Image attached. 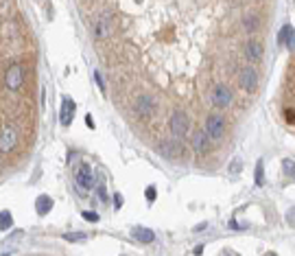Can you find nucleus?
I'll use <instances>...</instances> for the list:
<instances>
[{"instance_id": "nucleus-3", "label": "nucleus", "mask_w": 295, "mask_h": 256, "mask_svg": "<svg viewBox=\"0 0 295 256\" xmlns=\"http://www.w3.org/2000/svg\"><path fill=\"white\" fill-rule=\"evenodd\" d=\"M168 127H170V134H173L175 138H184V136H188L190 121H188V116L184 114L182 110H175L173 114H170V118H168Z\"/></svg>"}, {"instance_id": "nucleus-2", "label": "nucleus", "mask_w": 295, "mask_h": 256, "mask_svg": "<svg viewBox=\"0 0 295 256\" xmlns=\"http://www.w3.org/2000/svg\"><path fill=\"white\" fill-rule=\"evenodd\" d=\"M225 129H227V123L221 114L214 112V114L206 116V127H203V131L210 136V140H221V138L225 136Z\"/></svg>"}, {"instance_id": "nucleus-1", "label": "nucleus", "mask_w": 295, "mask_h": 256, "mask_svg": "<svg viewBox=\"0 0 295 256\" xmlns=\"http://www.w3.org/2000/svg\"><path fill=\"white\" fill-rule=\"evenodd\" d=\"M282 116H284L286 125L295 127V57L288 62L286 77H284V88H282Z\"/></svg>"}, {"instance_id": "nucleus-16", "label": "nucleus", "mask_w": 295, "mask_h": 256, "mask_svg": "<svg viewBox=\"0 0 295 256\" xmlns=\"http://www.w3.org/2000/svg\"><path fill=\"white\" fill-rule=\"evenodd\" d=\"M243 26H245L247 33H256L260 29V20L256 13H245V18H243Z\"/></svg>"}, {"instance_id": "nucleus-18", "label": "nucleus", "mask_w": 295, "mask_h": 256, "mask_svg": "<svg viewBox=\"0 0 295 256\" xmlns=\"http://www.w3.org/2000/svg\"><path fill=\"white\" fill-rule=\"evenodd\" d=\"M262 182H265V164L262 160L256 162V171H254V184L256 186H262Z\"/></svg>"}, {"instance_id": "nucleus-4", "label": "nucleus", "mask_w": 295, "mask_h": 256, "mask_svg": "<svg viewBox=\"0 0 295 256\" xmlns=\"http://www.w3.org/2000/svg\"><path fill=\"white\" fill-rule=\"evenodd\" d=\"M75 180H77V184H79V188H81V190L94 188V182H96L94 169H92L88 162H81L77 167V171H75Z\"/></svg>"}, {"instance_id": "nucleus-29", "label": "nucleus", "mask_w": 295, "mask_h": 256, "mask_svg": "<svg viewBox=\"0 0 295 256\" xmlns=\"http://www.w3.org/2000/svg\"><path fill=\"white\" fill-rule=\"evenodd\" d=\"M225 256H232V254H225Z\"/></svg>"}, {"instance_id": "nucleus-7", "label": "nucleus", "mask_w": 295, "mask_h": 256, "mask_svg": "<svg viewBox=\"0 0 295 256\" xmlns=\"http://www.w3.org/2000/svg\"><path fill=\"white\" fill-rule=\"evenodd\" d=\"M24 81V68L20 64H11L5 72V85L9 90H18Z\"/></svg>"}, {"instance_id": "nucleus-5", "label": "nucleus", "mask_w": 295, "mask_h": 256, "mask_svg": "<svg viewBox=\"0 0 295 256\" xmlns=\"http://www.w3.org/2000/svg\"><path fill=\"white\" fill-rule=\"evenodd\" d=\"M232 90L227 88L225 83H216L214 85V90H212V94H210V101H212L214 108H219V110H225L232 105Z\"/></svg>"}, {"instance_id": "nucleus-23", "label": "nucleus", "mask_w": 295, "mask_h": 256, "mask_svg": "<svg viewBox=\"0 0 295 256\" xmlns=\"http://www.w3.org/2000/svg\"><path fill=\"white\" fill-rule=\"evenodd\" d=\"M284 169H286V173L295 175V162L293 160H284Z\"/></svg>"}, {"instance_id": "nucleus-15", "label": "nucleus", "mask_w": 295, "mask_h": 256, "mask_svg": "<svg viewBox=\"0 0 295 256\" xmlns=\"http://www.w3.org/2000/svg\"><path fill=\"white\" fill-rule=\"evenodd\" d=\"M35 210H37V215H48L50 210H52V199L48 195H39L37 199H35Z\"/></svg>"}, {"instance_id": "nucleus-10", "label": "nucleus", "mask_w": 295, "mask_h": 256, "mask_svg": "<svg viewBox=\"0 0 295 256\" xmlns=\"http://www.w3.org/2000/svg\"><path fill=\"white\" fill-rule=\"evenodd\" d=\"M210 144H212V140H210V136L203 129H199V131H195V134H193V151H195V153H199V156L208 153Z\"/></svg>"}, {"instance_id": "nucleus-27", "label": "nucleus", "mask_w": 295, "mask_h": 256, "mask_svg": "<svg viewBox=\"0 0 295 256\" xmlns=\"http://www.w3.org/2000/svg\"><path fill=\"white\" fill-rule=\"evenodd\" d=\"M85 125H88V127H92V129H94V121H92V116H90V114L85 116Z\"/></svg>"}, {"instance_id": "nucleus-25", "label": "nucleus", "mask_w": 295, "mask_h": 256, "mask_svg": "<svg viewBox=\"0 0 295 256\" xmlns=\"http://www.w3.org/2000/svg\"><path fill=\"white\" fill-rule=\"evenodd\" d=\"M147 199H149V201H153V199H155V188H153V186H149V188H147Z\"/></svg>"}, {"instance_id": "nucleus-26", "label": "nucleus", "mask_w": 295, "mask_h": 256, "mask_svg": "<svg viewBox=\"0 0 295 256\" xmlns=\"http://www.w3.org/2000/svg\"><path fill=\"white\" fill-rule=\"evenodd\" d=\"M114 206H116V208H121V206H123V197H121V193H116V195H114Z\"/></svg>"}, {"instance_id": "nucleus-24", "label": "nucleus", "mask_w": 295, "mask_h": 256, "mask_svg": "<svg viewBox=\"0 0 295 256\" xmlns=\"http://www.w3.org/2000/svg\"><path fill=\"white\" fill-rule=\"evenodd\" d=\"M98 195H101V199L107 197V193H105V182H98Z\"/></svg>"}, {"instance_id": "nucleus-13", "label": "nucleus", "mask_w": 295, "mask_h": 256, "mask_svg": "<svg viewBox=\"0 0 295 256\" xmlns=\"http://www.w3.org/2000/svg\"><path fill=\"white\" fill-rule=\"evenodd\" d=\"M72 114H75V101H72L70 96H64V101H62V118H59L64 127L66 125H70Z\"/></svg>"}, {"instance_id": "nucleus-9", "label": "nucleus", "mask_w": 295, "mask_h": 256, "mask_svg": "<svg viewBox=\"0 0 295 256\" xmlns=\"http://www.w3.org/2000/svg\"><path fill=\"white\" fill-rule=\"evenodd\" d=\"M134 112L142 118H151L153 112H155V101L151 96H138L136 103H134Z\"/></svg>"}, {"instance_id": "nucleus-22", "label": "nucleus", "mask_w": 295, "mask_h": 256, "mask_svg": "<svg viewBox=\"0 0 295 256\" xmlns=\"http://www.w3.org/2000/svg\"><path fill=\"white\" fill-rule=\"evenodd\" d=\"M94 79H96V85H98V90H101L103 92V94H105V83H103V77H101V72H94Z\"/></svg>"}, {"instance_id": "nucleus-14", "label": "nucleus", "mask_w": 295, "mask_h": 256, "mask_svg": "<svg viewBox=\"0 0 295 256\" xmlns=\"http://www.w3.org/2000/svg\"><path fill=\"white\" fill-rule=\"evenodd\" d=\"M131 236L138 241H142V243H153L155 241V234H153V230H149V228H134L131 230Z\"/></svg>"}, {"instance_id": "nucleus-21", "label": "nucleus", "mask_w": 295, "mask_h": 256, "mask_svg": "<svg viewBox=\"0 0 295 256\" xmlns=\"http://www.w3.org/2000/svg\"><path fill=\"white\" fill-rule=\"evenodd\" d=\"M83 219L94 223V221H98V215H96V213H92V210H83Z\"/></svg>"}, {"instance_id": "nucleus-12", "label": "nucleus", "mask_w": 295, "mask_h": 256, "mask_svg": "<svg viewBox=\"0 0 295 256\" xmlns=\"http://www.w3.org/2000/svg\"><path fill=\"white\" fill-rule=\"evenodd\" d=\"M278 44L280 46H295V29L291 24H284L280 29V33H278Z\"/></svg>"}, {"instance_id": "nucleus-28", "label": "nucleus", "mask_w": 295, "mask_h": 256, "mask_svg": "<svg viewBox=\"0 0 295 256\" xmlns=\"http://www.w3.org/2000/svg\"><path fill=\"white\" fill-rule=\"evenodd\" d=\"M267 256H275V254H267Z\"/></svg>"}, {"instance_id": "nucleus-17", "label": "nucleus", "mask_w": 295, "mask_h": 256, "mask_svg": "<svg viewBox=\"0 0 295 256\" xmlns=\"http://www.w3.org/2000/svg\"><path fill=\"white\" fill-rule=\"evenodd\" d=\"M109 20L105 18V16H101V20L96 22V35L98 37H109Z\"/></svg>"}, {"instance_id": "nucleus-6", "label": "nucleus", "mask_w": 295, "mask_h": 256, "mask_svg": "<svg viewBox=\"0 0 295 256\" xmlns=\"http://www.w3.org/2000/svg\"><path fill=\"white\" fill-rule=\"evenodd\" d=\"M258 81H260V77H258V72H256L254 66H243L241 72H239V85L245 92H254L256 88H258Z\"/></svg>"}, {"instance_id": "nucleus-19", "label": "nucleus", "mask_w": 295, "mask_h": 256, "mask_svg": "<svg viewBox=\"0 0 295 256\" xmlns=\"http://www.w3.org/2000/svg\"><path fill=\"white\" fill-rule=\"evenodd\" d=\"M11 223H13L11 213H9V210H3V213H0V230H9Z\"/></svg>"}, {"instance_id": "nucleus-8", "label": "nucleus", "mask_w": 295, "mask_h": 256, "mask_svg": "<svg viewBox=\"0 0 295 256\" xmlns=\"http://www.w3.org/2000/svg\"><path fill=\"white\" fill-rule=\"evenodd\" d=\"M16 144H18V129L5 127L0 131V153H11Z\"/></svg>"}, {"instance_id": "nucleus-11", "label": "nucleus", "mask_w": 295, "mask_h": 256, "mask_svg": "<svg viewBox=\"0 0 295 256\" xmlns=\"http://www.w3.org/2000/svg\"><path fill=\"white\" fill-rule=\"evenodd\" d=\"M245 55L252 59V62H262V55H265L262 42H258V39H249V42H245Z\"/></svg>"}, {"instance_id": "nucleus-20", "label": "nucleus", "mask_w": 295, "mask_h": 256, "mask_svg": "<svg viewBox=\"0 0 295 256\" xmlns=\"http://www.w3.org/2000/svg\"><path fill=\"white\" fill-rule=\"evenodd\" d=\"M64 239H66V241H72V243H77V241H83V239H88V234H83V232H68V234H64Z\"/></svg>"}]
</instances>
